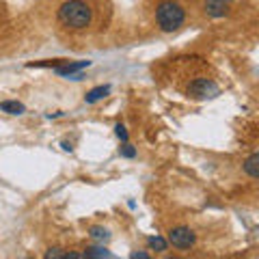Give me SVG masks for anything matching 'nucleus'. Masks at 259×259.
Returning a JSON list of instances; mask_svg holds the SVG:
<instances>
[{"instance_id":"f03ea898","label":"nucleus","mask_w":259,"mask_h":259,"mask_svg":"<svg viewBox=\"0 0 259 259\" xmlns=\"http://www.w3.org/2000/svg\"><path fill=\"white\" fill-rule=\"evenodd\" d=\"M153 20L162 32H177L186 24V9L177 0H162L153 11Z\"/></svg>"},{"instance_id":"4468645a","label":"nucleus","mask_w":259,"mask_h":259,"mask_svg":"<svg viewBox=\"0 0 259 259\" xmlns=\"http://www.w3.org/2000/svg\"><path fill=\"white\" fill-rule=\"evenodd\" d=\"M115 130H117V136H119L121 141H127V132H125V127H123V125H117Z\"/></svg>"},{"instance_id":"2eb2a0df","label":"nucleus","mask_w":259,"mask_h":259,"mask_svg":"<svg viewBox=\"0 0 259 259\" xmlns=\"http://www.w3.org/2000/svg\"><path fill=\"white\" fill-rule=\"evenodd\" d=\"M209 3H225V5H231L233 0H209Z\"/></svg>"},{"instance_id":"20e7f679","label":"nucleus","mask_w":259,"mask_h":259,"mask_svg":"<svg viewBox=\"0 0 259 259\" xmlns=\"http://www.w3.org/2000/svg\"><path fill=\"white\" fill-rule=\"evenodd\" d=\"M168 242L180 248V250H188L194 246V242H197V236L188 229V227H175V229L168 231Z\"/></svg>"},{"instance_id":"ddd939ff","label":"nucleus","mask_w":259,"mask_h":259,"mask_svg":"<svg viewBox=\"0 0 259 259\" xmlns=\"http://www.w3.org/2000/svg\"><path fill=\"white\" fill-rule=\"evenodd\" d=\"M119 151H121V156H125V158H132L134 153H136V151H134L132 147H130V145H123V147H121Z\"/></svg>"},{"instance_id":"6e6552de","label":"nucleus","mask_w":259,"mask_h":259,"mask_svg":"<svg viewBox=\"0 0 259 259\" xmlns=\"http://www.w3.org/2000/svg\"><path fill=\"white\" fill-rule=\"evenodd\" d=\"M84 67H89V61H82V63H67L65 67H59L56 71H59L61 76H71L74 71H78V69H84Z\"/></svg>"},{"instance_id":"1a4fd4ad","label":"nucleus","mask_w":259,"mask_h":259,"mask_svg":"<svg viewBox=\"0 0 259 259\" xmlns=\"http://www.w3.org/2000/svg\"><path fill=\"white\" fill-rule=\"evenodd\" d=\"M0 110L9 112V115H22V112H24V104H20V102H3V104H0Z\"/></svg>"},{"instance_id":"0eeeda50","label":"nucleus","mask_w":259,"mask_h":259,"mask_svg":"<svg viewBox=\"0 0 259 259\" xmlns=\"http://www.w3.org/2000/svg\"><path fill=\"white\" fill-rule=\"evenodd\" d=\"M108 91H110V87H97V89H93V91H89V93L84 95V102H87V104H93V102H97V100H102V97H106Z\"/></svg>"},{"instance_id":"39448f33","label":"nucleus","mask_w":259,"mask_h":259,"mask_svg":"<svg viewBox=\"0 0 259 259\" xmlns=\"http://www.w3.org/2000/svg\"><path fill=\"white\" fill-rule=\"evenodd\" d=\"M203 11L205 15H209V18H225L227 13H229V5L225 3H209V0H205L203 3Z\"/></svg>"},{"instance_id":"7ed1b4c3","label":"nucleus","mask_w":259,"mask_h":259,"mask_svg":"<svg viewBox=\"0 0 259 259\" xmlns=\"http://www.w3.org/2000/svg\"><path fill=\"white\" fill-rule=\"evenodd\" d=\"M188 95L194 100H207V97L218 95V84L212 78H197L188 84Z\"/></svg>"},{"instance_id":"9d476101","label":"nucleus","mask_w":259,"mask_h":259,"mask_svg":"<svg viewBox=\"0 0 259 259\" xmlns=\"http://www.w3.org/2000/svg\"><path fill=\"white\" fill-rule=\"evenodd\" d=\"M84 257H110V253L102 246H91V248L84 250Z\"/></svg>"},{"instance_id":"423d86ee","label":"nucleus","mask_w":259,"mask_h":259,"mask_svg":"<svg viewBox=\"0 0 259 259\" xmlns=\"http://www.w3.org/2000/svg\"><path fill=\"white\" fill-rule=\"evenodd\" d=\"M242 168H244V173L250 177V180H257L259 177V153H253L250 158H246Z\"/></svg>"},{"instance_id":"f257e3e1","label":"nucleus","mask_w":259,"mask_h":259,"mask_svg":"<svg viewBox=\"0 0 259 259\" xmlns=\"http://www.w3.org/2000/svg\"><path fill=\"white\" fill-rule=\"evenodd\" d=\"M56 20L69 30H87L95 22V9L89 0H65L56 11Z\"/></svg>"},{"instance_id":"f8f14e48","label":"nucleus","mask_w":259,"mask_h":259,"mask_svg":"<svg viewBox=\"0 0 259 259\" xmlns=\"http://www.w3.org/2000/svg\"><path fill=\"white\" fill-rule=\"evenodd\" d=\"M91 236L95 238V240H108V231L106 229H102V227H93V229H91Z\"/></svg>"},{"instance_id":"9b49d317","label":"nucleus","mask_w":259,"mask_h":259,"mask_svg":"<svg viewBox=\"0 0 259 259\" xmlns=\"http://www.w3.org/2000/svg\"><path fill=\"white\" fill-rule=\"evenodd\" d=\"M149 246L156 248L158 253H162V250H166V242L162 240V238H149Z\"/></svg>"}]
</instances>
